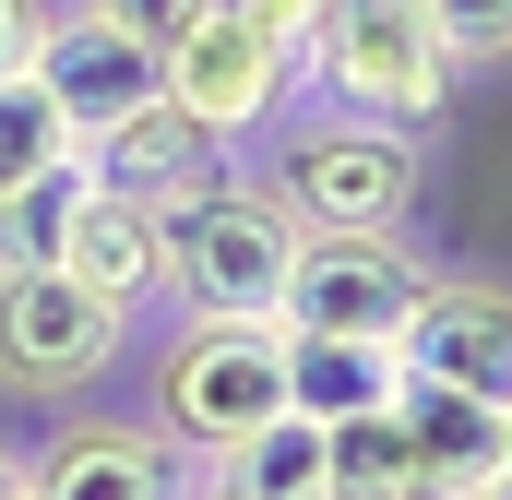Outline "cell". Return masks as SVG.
I'll return each mask as SVG.
<instances>
[{
    "mask_svg": "<svg viewBox=\"0 0 512 500\" xmlns=\"http://www.w3.org/2000/svg\"><path fill=\"white\" fill-rule=\"evenodd\" d=\"M286 262H298V215L262 179H203L191 203H167V298L191 322H274L286 310Z\"/></svg>",
    "mask_w": 512,
    "mask_h": 500,
    "instance_id": "6da1fadb",
    "label": "cell"
},
{
    "mask_svg": "<svg viewBox=\"0 0 512 500\" xmlns=\"http://www.w3.org/2000/svg\"><path fill=\"white\" fill-rule=\"evenodd\" d=\"M262 191L298 215V227H370L393 239L417 215V131L370 120V108H322L262 155Z\"/></svg>",
    "mask_w": 512,
    "mask_h": 500,
    "instance_id": "7a4b0ae2",
    "label": "cell"
},
{
    "mask_svg": "<svg viewBox=\"0 0 512 500\" xmlns=\"http://www.w3.org/2000/svg\"><path fill=\"white\" fill-rule=\"evenodd\" d=\"M298 72H322L334 108H370L393 131H429L453 96V48H441L429 0H322L298 36Z\"/></svg>",
    "mask_w": 512,
    "mask_h": 500,
    "instance_id": "3957f363",
    "label": "cell"
},
{
    "mask_svg": "<svg viewBox=\"0 0 512 500\" xmlns=\"http://www.w3.org/2000/svg\"><path fill=\"white\" fill-rule=\"evenodd\" d=\"M120 346H131L120 298H96L60 262H0V393H24V405L96 393L120 370Z\"/></svg>",
    "mask_w": 512,
    "mask_h": 500,
    "instance_id": "277c9868",
    "label": "cell"
},
{
    "mask_svg": "<svg viewBox=\"0 0 512 500\" xmlns=\"http://www.w3.org/2000/svg\"><path fill=\"white\" fill-rule=\"evenodd\" d=\"M286 84H298V48H286L274 24H251L239 0H203V12L155 48V96L203 131L215 155H227V143H251V131H274Z\"/></svg>",
    "mask_w": 512,
    "mask_h": 500,
    "instance_id": "5b68a950",
    "label": "cell"
},
{
    "mask_svg": "<svg viewBox=\"0 0 512 500\" xmlns=\"http://www.w3.org/2000/svg\"><path fill=\"white\" fill-rule=\"evenodd\" d=\"M286 417V322H191L155 370V429L179 453H227Z\"/></svg>",
    "mask_w": 512,
    "mask_h": 500,
    "instance_id": "8992f818",
    "label": "cell"
},
{
    "mask_svg": "<svg viewBox=\"0 0 512 500\" xmlns=\"http://www.w3.org/2000/svg\"><path fill=\"white\" fill-rule=\"evenodd\" d=\"M417 286H429V262L370 227H298V262H286V334H334V346H393L405 334V310H417Z\"/></svg>",
    "mask_w": 512,
    "mask_h": 500,
    "instance_id": "52a82bcc",
    "label": "cell"
},
{
    "mask_svg": "<svg viewBox=\"0 0 512 500\" xmlns=\"http://www.w3.org/2000/svg\"><path fill=\"white\" fill-rule=\"evenodd\" d=\"M405 381H441V393H477V405H512V286L489 274H429L405 334H393Z\"/></svg>",
    "mask_w": 512,
    "mask_h": 500,
    "instance_id": "ba28073f",
    "label": "cell"
},
{
    "mask_svg": "<svg viewBox=\"0 0 512 500\" xmlns=\"http://www.w3.org/2000/svg\"><path fill=\"white\" fill-rule=\"evenodd\" d=\"M24 72H36V96L60 108L72 143H96V131H120L131 108H155V48L120 36L108 12H84V0H72V12H48V36H36V60H24Z\"/></svg>",
    "mask_w": 512,
    "mask_h": 500,
    "instance_id": "9c48e42d",
    "label": "cell"
},
{
    "mask_svg": "<svg viewBox=\"0 0 512 500\" xmlns=\"http://www.w3.org/2000/svg\"><path fill=\"white\" fill-rule=\"evenodd\" d=\"M393 417H405V500H501L512 489V405L405 381Z\"/></svg>",
    "mask_w": 512,
    "mask_h": 500,
    "instance_id": "30bf717a",
    "label": "cell"
},
{
    "mask_svg": "<svg viewBox=\"0 0 512 500\" xmlns=\"http://www.w3.org/2000/svg\"><path fill=\"white\" fill-rule=\"evenodd\" d=\"M179 489H191V465L155 417H84L24 465V500H179Z\"/></svg>",
    "mask_w": 512,
    "mask_h": 500,
    "instance_id": "8fae6325",
    "label": "cell"
},
{
    "mask_svg": "<svg viewBox=\"0 0 512 500\" xmlns=\"http://www.w3.org/2000/svg\"><path fill=\"white\" fill-rule=\"evenodd\" d=\"M60 274H84V286L120 298V310H155V298H167V203L96 179L84 215H72V239H60Z\"/></svg>",
    "mask_w": 512,
    "mask_h": 500,
    "instance_id": "7c38bea8",
    "label": "cell"
},
{
    "mask_svg": "<svg viewBox=\"0 0 512 500\" xmlns=\"http://www.w3.org/2000/svg\"><path fill=\"white\" fill-rule=\"evenodd\" d=\"M84 155H96V179H108V191H143V203H191V191L215 179V143L179 120L167 96H155V108H131L120 131H96Z\"/></svg>",
    "mask_w": 512,
    "mask_h": 500,
    "instance_id": "4fadbf2b",
    "label": "cell"
},
{
    "mask_svg": "<svg viewBox=\"0 0 512 500\" xmlns=\"http://www.w3.org/2000/svg\"><path fill=\"white\" fill-rule=\"evenodd\" d=\"M191 500H334L322 489V429L310 417H274L227 453H191Z\"/></svg>",
    "mask_w": 512,
    "mask_h": 500,
    "instance_id": "5bb4252c",
    "label": "cell"
},
{
    "mask_svg": "<svg viewBox=\"0 0 512 500\" xmlns=\"http://www.w3.org/2000/svg\"><path fill=\"white\" fill-rule=\"evenodd\" d=\"M405 393V358L393 346H334V334H286V417L334 429V417H370Z\"/></svg>",
    "mask_w": 512,
    "mask_h": 500,
    "instance_id": "9a60e30c",
    "label": "cell"
},
{
    "mask_svg": "<svg viewBox=\"0 0 512 500\" xmlns=\"http://www.w3.org/2000/svg\"><path fill=\"white\" fill-rule=\"evenodd\" d=\"M84 191H96V155H84V143H72V155H48V167L0 203V262H60L72 215H84Z\"/></svg>",
    "mask_w": 512,
    "mask_h": 500,
    "instance_id": "2e32d148",
    "label": "cell"
},
{
    "mask_svg": "<svg viewBox=\"0 0 512 500\" xmlns=\"http://www.w3.org/2000/svg\"><path fill=\"white\" fill-rule=\"evenodd\" d=\"M322 489L334 500H405V417H393V405L322 429Z\"/></svg>",
    "mask_w": 512,
    "mask_h": 500,
    "instance_id": "e0dca14e",
    "label": "cell"
},
{
    "mask_svg": "<svg viewBox=\"0 0 512 500\" xmlns=\"http://www.w3.org/2000/svg\"><path fill=\"white\" fill-rule=\"evenodd\" d=\"M48 155H72V131H60V108L36 96V72H12V84H0V203H12Z\"/></svg>",
    "mask_w": 512,
    "mask_h": 500,
    "instance_id": "ac0fdd59",
    "label": "cell"
},
{
    "mask_svg": "<svg viewBox=\"0 0 512 500\" xmlns=\"http://www.w3.org/2000/svg\"><path fill=\"white\" fill-rule=\"evenodd\" d=\"M429 24H441L453 72L465 60H512V0H429Z\"/></svg>",
    "mask_w": 512,
    "mask_h": 500,
    "instance_id": "d6986e66",
    "label": "cell"
},
{
    "mask_svg": "<svg viewBox=\"0 0 512 500\" xmlns=\"http://www.w3.org/2000/svg\"><path fill=\"white\" fill-rule=\"evenodd\" d=\"M84 12H108L120 36H143V48H167V36H179V24H191L203 0H84Z\"/></svg>",
    "mask_w": 512,
    "mask_h": 500,
    "instance_id": "ffe728a7",
    "label": "cell"
},
{
    "mask_svg": "<svg viewBox=\"0 0 512 500\" xmlns=\"http://www.w3.org/2000/svg\"><path fill=\"white\" fill-rule=\"evenodd\" d=\"M36 36H48V0H0V84L36 60Z\"/></svg>",
    "mask_w": 512,
    "mask_h": 500,
    "instance_id": "44dd1931",
    "label": "cell"
},
{
    "mask_svg": "<svg viewBox=\"0 0 512 500\" xmlns=\"http://www.w3.org/2000/svg\"><path fill=\"white\" fill-rule=\"evenodd\" d=\"M239 12H251V24H274V36H286V48H298V36H310V12H322V0H239Z\"/></svg>",
    "mask_w": 512,
    "mask_h": 500,
    "instance_id": "7402d4cb",
    "label": "cell"
},
{
    "mask_svg": "<svg viewBox=\"0 0 512 500\" xmlns=\"http://www.w3.org/2000/svg\"><path fill=\"white\" fill-rule=\"evenodd\" d=\"M0 500H24V453H0Z\"/></svg>",
    "mask_w": 512,
    "mask_h": 500,
    "instance_id": "603a6c76",
    "label": "cell"
},
{
    "mask_svg": "<svg viewBox=\"0 0 512 500\" xmlns=\"http://www.w3.org/2000/svg\"><path fill=\"white\" fill-rule=\"evenodd\" d=\"M179 500H191V489H179Z\"/></svg>",
    "mask_w": 512,
    "mask_h": 500,
    "instance_id": "cb8c5ba5",
    "label": "cell"
},
{
    "mask_svg": "<svg viewBox=\"0 0 512 500\" xmlns=\"http://www.w3.org/2000/svg\"><path fill=\"white\" fill-rule=\"evenodd\" d=\"M501 500H512V489H501Z\"/></svg>",
    "mask_w": 512,
    "mask_h": 500,
    "instance_id": "d4e9b609",
    "label": "cell"
}]
</instances>
